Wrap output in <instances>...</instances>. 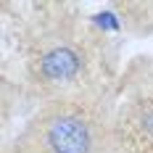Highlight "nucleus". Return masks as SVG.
Segmentation results:
<instances>
[{
    "instance_id": "nucleus-1",
    "label": "nucleus",
    "mask_w": 153,
    "mask_h": 153,
    "mask_svg": "<svg viewBox=\"0 0 153 153\" xmlns=\"http://www.w3.org/2000/svg\"><path fill=\"white\" fill-rule=\"evenodd\" d=\"M29 145L37 153H103L98 119L69 100L50 103L32 122Z\"/></svg>"
},
{
    "instance_id": "nucleus-2",
    "label": "nucleus",
    "mask_w": 153,
    "mask_h": 153,
    "mask_svg": "<svg viewBox=\"0 0 153 153\" xmlns=\"http://www.w3.org/2000/svg\"><path fill=\"white\" fill-rule=\"evenodd\" d=\"M32 69L42 85H69L82 74V53L71 42H50L40 48Z\"/></svg>"
},
{
    "instance_id": "nucleus-3",
    "label": "nucleus",
    "mask_w": 153,
    "mask_h": 153,
    "mask_svg": "<svg viewBox=\"0 0 153 153\" xmlns=\"http://www.w3.org/2000/svg\"><path fill=\"white\" fill-rule=\"evenodd\" d=\"M143 129H145V135L153 140V106H148L143 111Z\"/></svg>"
},
{
    "instance_id": "nucleus-4",
    "label": "nucleus",
    "mask_w": 153,
    "mask_h": 153,
    "mask_svg": "<svg viewBox=\"0 0 153 153\" xmlns=\"http://www.w3.org/2000/svg\"><path fill=\"white\" fill-rule=\"evenodd\" d=\"M19 153H37V151H34L32 145H21V148H19Z\"/></svg>"
}]
</instances>
